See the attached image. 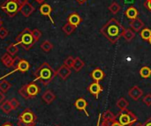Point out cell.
I'll list each match as a JSON object with an SVG mask.
<instances>
[{"instance_id":"1","label":"cell","mask_w":151,"mask_h":126,"mask_svg":"<svg viewBox=\"0 0 151 126\" xmlns=\"http://www.w3.org/2000/svg\"><path fill=\"white\" fill-rule=\"evenodd\" d=\"M124 31L125 27L114 18L107 21V23L100 29V33L112 44H115L119 38L123 36Z\"/></svg>"},{"instance_id":"2","label":"cell","mask_w":151,"mask_h":126,"mask_svg":"<svg viewBox=\"0 0 151 126\" xmlns=\"http://www.w3.org/2000/svg\"><path fill=\"white\" fill-rule=\"evenodd\" d=\"M34 75L36 80H39L42 83L44 87H46L56 77L57 72L54 71L53 68L48 63L44 62L39 68L36 69V71L34 72Z\"/></svg>"},{"instance_id":"3","label":"cell","mask_w":151,"mask_h":126,"mask_svg":"<svg viewBox=\"0 0 151 126\" xmlns=\"http://www.w3.org/2000/svg\"><path fill=\"white\" fill-rule=\"evenodd\" d=\"M36 42L34 38L32 30L26 27L20 34H18L16 37V43L20 45L25 50H29Z\"/></svg>"},{"instance_id":"4","label":"cell","mask_w":151,"mask_h":126,"mask_svg":"<svg viewBox=\"0 0 151 126\" xmlns=\"http://www.w3.org/2000/svg\"><path fill=\"white\" fill-rule=\"evenodd\" d=\"M36 116L30 110L26 109L19 116L17 125L18 126H35L36 123Z\"/></svg>"},{"instance_id":"5","label":"cell","mask_w":151,"mask_h":126,"mask_svg":"<svg viewBox=\"0 0 151 126\" xmlns=\"http://www.w3.org/2000/svg\"><path fill=\"white\" fill-rule=\"evenodd\" d=\"M0 7L4 13L12 18L19 11L20 5L18 4L17 0H5L1 4Z\"/></svg>"},{"instance_id":"6","label":"cell","mask_w":151,"mask_h":126,"mask_svg":"<svg viewBox=\"0 0 151 126\" xmlns=\"http://www.w3.org/2000/svg\"><path fill=\"white\" fill-rule=\"evenodd\" d=\"M118 117H119L118 121L121 124L122 126H132L138 120L137 117L133 112L127 110H121V112Z\"/></svg>"},{"instance_id":"7","label":"cell","mask_w":151,"mask_h":126,"mask_svg":"<svg viewBox=\"0 0 151 126\" xmlns=\"http://www.w3.org/2000/svg\"><path fill=\"white\" fill-rule=\"evenodd\" d=\"M26 88H27V92L29 99L35 97L40 93V87L35 82H31L29 84H27Z\"/></svg>"},{"instance_id":"8","label":"cell","mask_w":151,"mask_h":126,"mask_svg":"<svg viewBox=\"0 0 151 126\" xmlns=\"http://www.w3.org/2000/svg\"><path fill=\"white\" fill-rule=\"evenodd\" d=\"M143 94L142 90L138 87V86H134L129 91H128V96L133 99L134 101H138Z\"/></svg>"},{"instance_id":"9","label":"cell","mask_w":151,"mask_h":126,"mask_svg":"<svg viewBox=\"0 0 151 126\" xmlns=\"http://www.w3.org/2000/svg\"><path fill=\"white\" fill-rule=\"evenodd\" d=\"M88 92H89L91 94L95 95L96 98H98L99 94H100L104 89H103V87H101V85L99 84V82L95 81L94 83H92V84H90V85L88 86Z\"/></svg>"},{"instance_id":"10","label":"cell","mask_w":151,"mask_h":126,"mask_svg":"<svg viewBox=\"0 0 151 126\" xmlns=\"http://www.w3.org/2000/svg\"><path fill=\"white\" fill-rule=\"evenodd\" d=\"M19 11L24 17L27 18L35 11V7L30 3H27L19 7Z\"/></svg>"},{"instance_id":"11","label":"cell","mask_w":151,"mask_h":126,"mask_svg":"<svg viewBox=\"0 0 151 126\" xmlns=\"http://www.w3.org/2000/svg\"><path fill=\"white\" fill-rule=\"evenodd\" d=\"M39 11L41 12L42 15L49 17V19H50V21L52 22V24H55L53 21V19L51 18V11H52V7L49 4H42L40 7H39Z\"/></svg>"},{"instance_id":"12","label":"cell","mask_w":151,"mask_h":126,"mask_svg":"<svg viewBox=\"0 0 151 126\" xmlns=\"http://www.w3.org/2000/svg\"><path fill=\"white\" fill-rule=\"evenodd\" d=\"M71 68H69V67H67L66 65H65V64H63V65H61L58 69V71H57V75H58L63 80H65L70 75H71Z\"/></svg>"},{"instance_id":"13","label":"cell","mask_w":151,"mask_h":126,"mask_svg":"<svg viewBox=\"0 0 151 126\" xmlns=\"http://www.w3.org/2000/svg\"><path fill=\"white\" fill-rule=\"evenodd\" d=\"M81 21H82V19H81V17L77 12H73V13H71V14L68 16V18H67V22L70 23L71 25L74 26L75 27H77V26L81 24Z\"/></svg>"},{"instance_id":"14","label":"cell","mask_w":151,"mask_h":126,"mask_svg":"<svg viewBox=\"0 0 151 126\" xmlns=\"http://www.w3.org/2000/svg\"><path fill=\"white\" fill-rule=\"evenodd\" d=\"M129 25H130L131 28L134 32H139V31H141V29L142 27H144V22L141 19H139V18L134 19H132L130 21Z\"/></svg>"},{"instance_id":"15","label":"cell","mask_w":151,"mask_h":126,"mask_svg":"<svg viewBox=\"0 0 151 126\" xmlns=\"http://www.w3.org/2000/svg\"><path fill=\"white\" fill-rule=\"evenodd\" d=\"M74 106H75V108L78 110H83L85 113H86V115L88 117L89 115H88V111H87V107H88V102H87V101L85 100V99H83V98H79V99H77L76 100V102H74Z\"/></svg>"},{"instance_id":"16","label":"cell","mask_w":151,"mask_h":126,"mask_svg":"<svg viewBox=\"0 0 151 126\" xmlns=\"http://www.w3.org/2000/svg\"><path fill=\"white\" fill-rule=\"evenodd\" d=\"M90 76H91V78H92L95 81L99 82L100 80H102V79L104 78L105 73H104V72L101 68H96L95 70L92 71Z\"/></svg>"},{"instance_id":"17","label":"cell","mask_w":151,"mask_h":126,"mask_svg":"<svg viewBox=\"0 0 151 126\" xmlns=\"http://www.w3.org/2000/svg\"><path fill=\"white\" fill-rule=\"evenodd\" d=\"M29 68H30V64L25 59H20V61L19 62L17 67L14 69L13 72L19 71L20 72H26L29 70Z\"/></svg>"},{"instance_id":"18","label":"cell","mask_w":151,"mask_h":126,"mask_svg":"<svg viewBox=\"0 0 151 126\" xmlns=\"http://www.w3.org/2000/svg\"><path fill=\"white\" fill-rule=\"evenodd\" d=\"M1 62L6 68H12L13 66V58L9 53H5L2 56Z\"/></svg>"},{"instance_id":"19","label":"cell","mask_w":151,"mask_h":126,"mask_svg":"<svg viewBox=\"0 0 151 126\" xmlns=\"http://www.w3.org/2000/svg\"><path fill=\"white\" fill-rule=\"evenodd\" d=\"M126 16L129 19H134L138 18L139 15V11L134 7V6H130L127 9L126 12H125Z\"/></svg>"},{"instance_id":"20","label":"cell","mask_w":151,"mask_h":126,"mask_svg":"<svg viewBox=\"0 0 151 126\" xmlns=\"http://www.w3.org/2000/svg\"><path fill=\"white\" fill-rule=\"evenodd\" d=\"M42 99L47 103V104H50L55 99H56V95L53 94L52 91L50 90H46L43 94L42 95Z\"/></svg>"},{"instance_id":"21","label":"cell","mask_w":151,"mask_h":126,"mask_svg":"<svg viewBox=\"0 0 151 126\" xmlns=\"http://www.w3.org/2000/svg\"><path fill=\"white\" fill-rule=\"evenodd\" d=\"M135 36V33L131 28H125V31L123 33V37L126 39L127 42H131Z\"/></svg>"},{"instance_id":"22","label":"cell","mask_w":151,"mask_h":126,"mask_svg":"<svg viewBox=\"0 0 151 126\" xmlns=\"http://www.w3.org/2000/svg\"><path fill=\"white\" fill-rule=\"evenodd\" d=\"M84 65H85V63H84L80 57L74 58V63H73V70H74L76 72H79L84 67Z\"/></svg>"},{"instance_id":"23","label":"cell","mask_w":151,"mask_h":126,"mask_svg":"<svg viewBox=\"0 0 151 126\" xmlns=\"http://www.w3.org/2000/svg\"><path fill=\"white\" fill-rule=\"evenodd\" d=\"M6 51L7 53H9L12 57H14L18 51H19V47H18V44L17 43H12L10 44L7 48H6Z\"/></svg>"},{"instance_id":"24","label":"cell","mask_w":151,"mask_h":126,"mask_svg":"<svg viewBox=\"0 0 151 126\" xmlns=\"http://www.w3.org/2000/svg\"><path fill=\"white\" fill-rule=\"evenodd\" d=\"M75 28H76V27H75L74 26H73V25H71L70 23L67 22L65 25L63 26L62 30H63V32H64L66 35H70V34H72L74 32Z\"/></svg>"},{"instance_id":"25","label":"cell","mask_w":151,"mask_h":126,"mask_svg":"<svg viewBox=\"0 0 151 126\" xmlns=\"http://www.w3.org/2000/svg\"><path fill=\"white\" fill-rule=\"evenodd\" d=\"M40 48L44 52H50L53 49V44L50 42H49V41H43L42 42V44L40 45Z\"/></svg>"},{"instance_id":"26","label":"cell","mask_w":151,"mask_h":126,"mask_svg":"<svg viewBox=\"0 0 151 126\" xmlns=\"http://www.w3.org/2000/svg\"><path fill=\"white\" fill-rule=\"evenodd\" d=\"M140 75L144 78V79H148L151 76V69L149 66H143L141 70H140Z\"/></svg>"},{"instance_id":"27","label":"cell","mask_w":151,"mask_h":126,"mask_svg":"<svg viewBox=\"0 0 151 126\" xmlns=\"http://www.w3.org/2000/svg\"><path fill=\"white\" fill-rule=\"evenodd\" d=\"M129 103L127 101V99L125 98H120L118 102H117V107L121 110H127V107H128Z\"/></svg>"},{"instance_id":"28","label":"cell","mask_w":151,"mask_h":126,"mask_svg":"<svg viewBox=\"0 0 151 126\" xmlns=\"http://www.w3.org/2000/svg\"><path fill=\"white\" fill-rule=\"evenodd\" d=\"M0 108H1V110H2L4 112L6 113V114H9V113L12 110V105H11V103H10V101H5V102H4L1 104Z\"/></svg>"},{"instance_id":"29","label":"cell","mask_w":151,"mask_h":126,"mask_svg":"<svg viewBox=\"0 0 151 126\" xmlns=\"http://www.w3.org/2000/svg\"><path fill=\"white\" fill-rule=\"evenodd\" d=\"M12 85L10 82L3 79L2 81H0V91L3 92V93H6L10 88H11Z\"/></svg>"},{"instance_id":"30","label":"cell","mask_w":151,"mask_h":126,"mask_svg":"<svg viewBox=\"0 0 151 126\" xmlns=\"http://www.w3.org/2000/svg\"><path fill=\"white\" fill-rule=\"evenodd\" d=\"M108 9H109V11L111 12V13H113V14H117L119 11H120V9H121V6L117 3V2H113L109 7H108Z\"/></svg>"},{"instance_id":"31","label":"cell","mask_w":151,"mask_h":126,"mask_svg":"<svg viewBox=\"0 0 151 126\" xmlns=\"http://www.w3.org/2000/svg\"><path fill=\"white\" fill-rule=\"evenodd\" d=\"M103 121H115L116 120V117L110 111L107 110L104 113L103 115Z\"/></svg>"},{"instance_id":"32","label":"cell","mask_w":151,"mask_h":126,"mask_svg":"<svg viewBox=\"0 0 151 126\" xmlns=\"http://www.w3.org/2000/svg\"><path fill=\"white\" fill-rule=\"evenodd\" d=\"M141 36L143 40L149 41L151 37V30L150 28H143L141 32Z\"/></svg>"},{"instance_id":"33","label":"cell","mask_w":151,"mask_h":126,"mask_svg":"<svg viewBox=\"0 0 151 126\" xmlns=\"http://www.w3.org/2000/svg\"><path fill=\"white\" fill-rule=\"evenodd\" d=\"M73 63H74V58H73L72 56L68 57L64 61V64H65V65H66V66H67V67H69V68H73Z\"/></svg>"},{"instance_id":"34","label":"cell","mask_w":151,"mask_h":126,"mask_svg":"<svg viewBox=\"0 0 151 126\" xmlns=\"http://www.w3.org/2000/svg\"><path fill=\"white\" fill-rule=\"evenodd\" d=\"M19 94L21 95L23 98L28 100L29 97H28V94H27V88H26V85H24L20 89H19Z\"/></svg>"},{"instance_id":"35","label":"cell","mask_w":151,"mask_h":126,"mask_svg":"<svg viewBox=\"0 0 151 126\" xmlns=\"http://www.w3.org/2000/svg\"><path fill=\"white\" fill-rule=\"evenodd\" d=\"M8 34H9V31L4 26H0V39L3 40V39L6 38L8 36Z\"/></svg>"},{"instance_id":"36","label":"cell","mask_w":151,"mask_h":126,"mask_svg":"<svg viewBox=\"0 0 151 126\" xmlns=\"http://www.w3.org/2000/svg\"><path fill=\"white\" fill-rule=\"evenodd\" d=\"M32 33H33V35H34V38L36 42L39 41V39L42 37V32L39 30V29H33L32 30Z\"/></svg>"},{"instance_id":"37","label":"cell","mask_w":151,"mask_h":126,"mask_svg":"<svg viewBox=\"0 0 151 126\" xmlns=\"http://www.w3.org/2000/svg\"><path fill=\"white\" fill-rule=\"evenodd\" d=\"M10 103H11V105L12 107V110H17L19 108V102L16 98H12L10 100Z\"/></svg>"},{"instance_id":"38","label":"cell","mask_w":151,"mask_h":126,"mask_svg":"<svg viewBox=\"0 0 151 126\" xmlns=\"http://www.w3.org/2000/svg\"><path fill=\"white\" fill-rule=\"evenodd\" d=\"M143 103L146 104L148 107H150L151 106V94H147L144 98H143Z\"/></svg>"},{"instance_id":"39","label":"cell","mask_w":151,"mask_h":126,"mask_svg":"<svg viewBox=\"0 0 151 126\" xmlns=\"http://www.w3.org/2000/svg\"><path fill=\"white\" fill-rule=\"evenodd\" d=\"M20 59L21 58H19V57H15L14 58H13V66H12V68H16L17 67V65H18V64H19V62L20 61Z\"/></svg>"},{"instance_id":"40","label":"cell","mask_w":151,"mask_h":126,"mask_svg":"<svg viewBox=\"0 0 151 126\" xmlns=\"http://www.w3.org/2000/svg\"><path fill=\"white\" fill-rule=\"evenodd\" d=\"M144 6L150 11H151V0H146L144 2Z\"/></svg>"},{"instance_id":"41","label":"cell","mask_w":151,"mask_h":126,"mask_svg":"<svg viewBox=\"0 0 151 126\" xmlns=\"http://www.w3.org/2000/svg\"><path fill=\"white\" fill-rule=\"evenodd\" d=\"M17 2L21 6V5H23V4H25L27 3H29V0H17Z\"/></svg>"},{"instance_id":"42","label":"cell","mask_w":151,"mask_h":126,"mask_svg":"<svg viewBox=\"0 0 151 126\" xmlns=\"http://www.w3.org/2000/svg\"><path fill=\"white\" fill-rule=\"evenodd\" d=\"M4 99H5L4 94L3 92H0V103H3L4 102Z\"/></svg>"},{"instance_id":"43","label":"cell","mask_w":151,"mask_h":126,"mask_svg":"<svg viewBox=\"0 0 151 126\" xmlns=\"http://www.w3.org/2000/svg\"><path fill=\"white\" fill-rule=\"evenodd\" d=\"M111 126H122V125H121V124H120L119 121H116V120H115Z\"/></svg>"},{"instance_id":"44","label":"cell","mask_w":151,"mask_h":126,"mask_svg":"<svg viewBox=\"0 0 151 126\" xmlns=\"http://www.w3.org/2000/svg\"><path fill=\"white\" fill-rule=\"evenodd\" d=\"M144 126H151V118H149L146 123L144 124Z\"/></svg>"},{"instance_id":"45","label":"cell","mask_w":151,"mask_h":126,"mask_svg":"<svg viewBox=\"0 0 151 126\" xmlns=\"http://www.w3.org/2000/svg\"><path fill=\"white\" fill-rule=\"evenodd\" d=\"M76 1H77L79 4H84V3H86L88 0H76Z\"/></svg>"},{"instance_id":"46","label":"cell","mask_w":151,"mask_h":126,"mask_svg":"<svg viewBox=\"0 0 151 126\" xmlns=\"http://www.w3.org/2000/svg\"><path fill=\"white\" fill-rule=\"evenodd\" d=\"M1 126H13V125H12L11 123H9V122H8V123H5V124H4L3 125H1Z\"/></svg>"},{"instance_id":"47","label":"cell","mask_w":151,"mask_h":126,"mask_svg":"<svg viewBox=\"0 0 151 126\" xmlns=\"http://www.w3.org/2000/svg\"><path fill=\"white\" fill-rule=\"evenodd\" d=\"M132 126H144L143 125H142L141 123H136V124H134Z\"/></svg>"},{"instance_id":"48","label":"cell","mask_w":151,"mask_h":126,"mask_svg":"<svg viewBox=\"0 0 151 126\" xmlns=\"http://www.w3.org/2000/svg\"><path fill=\"white\" fill-rule=\"evenodd\" d=\"M35 1H36L37 3H39V4H42L45 0H35Z\"/></svg>"},{"instance_id":"49","label":"cell","mask_w":151,"mask_h":126,"mask_svg":"<svg viewBox=\"0 0 151 126\" xmlns=\"http://www.w3.org/2000/svg\"><path fill=\"white\" fill-rule=\"evenodd\" d=\"M98 126H107V125H104V123L102 122V124H100V123L98 124Z\"/></svg>"},{"instance_id":"50","label":"cell","mask_w":151,"mask_h":126,"mask_svg":"<svg viewBox=\"0 0 151 126\" xmlns=\"http://www.w3.org/2000/svg\"><path fill=\"white\" fill-rule=\"evenodd\" d=\"M2 25H3V21H2V19H1V17H0V26H2Z\"/></svg>"},{"instance_id":"51","label":"cell","mask_w":151,"mask_h":126,"mask_svg":"<svg viewBox=\"0 0 151 126\" xmlns=\"http://www.w3.org/2000/svg\"><path fill=\"white\" fill-rule=\"evenodd\" d=\"M149 42H150V44H151V37H150V40H149Z\"/></svg>"},{"instance_id":"52","label":"cell","mask_w":151,"mask_h":126,"mask_svg":"<svg viewBox=\"0 0 151 126\" xmlns=\"http://www.w3.org/2000/svg\"><path fill=\"white\" fill-rule=\"evenodd\" d=\"M56 126H58V125H56Z\"/></svg>"}]
</instances>
